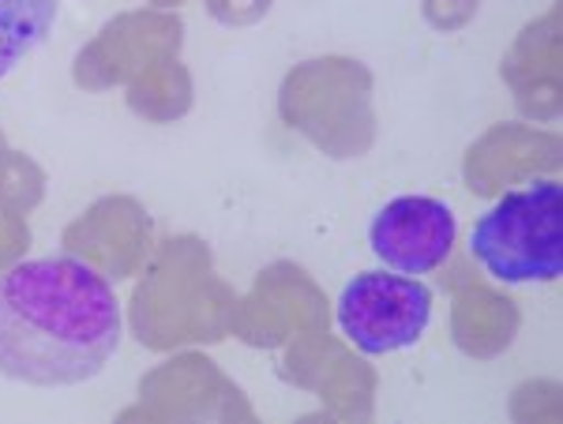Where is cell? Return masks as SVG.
I'll return each mask as SVG.
<instances>
[{
    "mask_svg": "<svg viewBox=\"0 0 563 424\" xmlns=\"http://www.w3.org/2000/svg\"><path fill=\"white\" fill-rule=\"evenodd\" d=\"M124 338L113 286L76 256H38L0 275V376L31 387L95 380Z\"/></svg>",
    "mask_w": 563,
    "mask_h": 424,
    "instance_id": "cell-1",
    "label": "cell"
},
{
    "mask_svg": "<svg viewBox=\"0 0 563 424\" xmlns=\"http://www.w3.org/2000/svg\"><path fill=\"white\" fill-rule=\"evenodd\" d=\"M470 252L507 286L552 282L563 270V188L556 180L507 192L470 230Z\"/></svg>",
    "mask_w": 563,
    "mask_h": 424,
    "instance_id": "cell-2",
    "label": "cell"
},
{
    "mask_svg": "<svg viewBox=\"0 0 563 424\" xmlns=\"http://www.w3.org/2000/svg\"><path fill=\"white\" fill-rule=\"evenodd\" d=\"M334 323L342 338L361 354H402L432 327V290L413 275L365 270L342 286Z\"/></svg>",
    "mask_w": 563,
    "mask_h": 424,
    "instance_id": "cell-3",
    "label": "cell"
},
{
    "mask_svg": "<svg viewBox=\"0 0 563 424\" xmlns=\"http://www.w3.org/2000/svg\"><path fill=\"white\" fill-rule=\"evenodd\" d=\"M459 219L435 196H395L368 222V245L387 270L429 275L451 256Z\"/></svg>",
    "mask_w": 563,
    "mask_h": 424,
    "instance_id": "cell-4",
    "label": "cell"
},
{
    "mask_svg": "<svg viewBox=\"0 0 563 424\" xmlns=\"http://www.w3.org/2000/svg\"><path fill=\"white\" fill-rule=\"evenodd\" d=\"M57 12L60 0H0V79L45 42Z\"/></svg>",
    "mask_w": 563,
    "mask_h": 424,
    "instance_id": "cell-5",
    "label": "cell"
}]
</instances>
